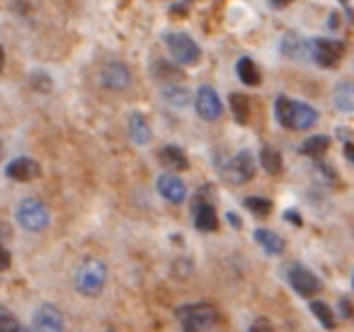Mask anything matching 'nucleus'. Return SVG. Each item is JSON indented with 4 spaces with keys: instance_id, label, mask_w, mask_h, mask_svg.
Instances as JSON below:
<instances>
[{
    "instance_id": "obj_1",
    "label": "nucleus",
    "mask_w": 354,
    "mask_h": 332,
    "mask_svg": "<svg viewBox=\"0 0 354 332\" xmlns=\"http://www.w3.org/2000/svg\"><path fill=\"white\" fill-rule=\"evenodd\" d=\"M274 117L284 129L308 131V129L315 127V122H318V109L310 107V104H306V102H299V100H291V98L279 95L274 102Z\"/></svg>"
},
{
    "instance_id": "obj_2",
    "label": "nucleus",
    "mask_w": 354,
    "mask_h": 332,
    "mask_svg": "<svg viewBox=\"0 0 354 332\" xmlns=\"http://www.w3.org/2000/svg\"><path fill=\"white\" fill-rule=\"evenodd\" d=\"M107 284V264L97 257H88L75 269V291L85 298H97Z\"/></svg>"
},
{
    "instance_id": "obj_3",
    "label": "nucleus",
    "mask_w": 354,
    "mask_h": 332,
    "mask_svg": "<svg viewBox=\"0 0 354 332\" xmlns=\"http://www.w3.org/2000/svg\"><path fill=\"white\" fill-rule=\"evenodd\" d=\"M15 219H17V223H20V228H25L27 233H41V230L49 228L51 211L41 199L27 196V199H22L20 206H17Z\"/></svg>"
},
{
    "instance_id": "obj_4",
    "label": "nucleus",
    "mask_w": 354,
    "mask_h": 332,
    "mask_svg": "<svg viewBox=\"0 0 354 332\" xmlns=\"http://www.w3.org/2000/svg\"><path fill=\"white\" fill-rule=\"evenodd\" d=\"M177 322L183 325V330H209L216 325L218 313L212 303H189V306H180L175 311Z\"/></svg>"
},
{
    "instance_id": "obj_5",
    "label": "nucleus",
    "mask_w": 354,
    "mask_h": 332,
    "mask_svg": "<svg viewBox=\"0 0 354 332\" xmlns=\"http://www.w3.org/2000/svg\"><path fill=\"white\" fill-rule=\"evenodd\" d=\"M165 46L172 61H177L180 66H197L202 61V46L185 32H167Z\"/></svg>"
},
{
    "instance_id": "obj_6",
    "label": "nucleus",
    "mask_w": 354,
    "mask_h": 332,
    "mask_svg": "<svg viewBox=\"0 0 354 332\" xmlns=\"http://www.w3.org/2000/svg\"><path fill=\"white\" fill-rule=\"evenodd\" d=\"M286 282H289L291 288L304 298L318 296V293L323 291V282L318 279V274L310 272V269L301 262H294L286 267Z\"/></svg>"
},
{
    "instance_id": "obj_7",
    "label": "nucleus",
    "mask_w": 354,
    "mask_h": 332,
    "mask_svg": "<svg viewBox=\"0 0 354 332\" xmlns=\"http://www.w3.org/2000/svg\"><path fill=\"white\" fill-rule=\"evenodd\" d=\"M255 170H257L255 156H252L250 151H241L228 160L226 167H223V180L236 187L245 185V182H250L252 177H255Z\"/></svg>"
},
{
    "instance_id": "obj_8",
    "label": "nucleus",
    "mask_w": 354,
    "mask_h": 332,
    "mask_svg": "<svg viewBox=\"0 0 354 332\" xmlns=\"http://www.w3.org/2000/svg\"><path fill=\"white\" fill-rule=\"evenodd\" d=\"M310 56L323 68H335L344 56V44L337 39H328V37H313L310 39Z\"/></svg>"
},
{
    "instance_id": "obj_9",
    "label": "nucleus",
    "mask_w": 354,
    "mask_h": 332,
    "mask_svg": "<svg viewBox=\"0 0 354 332\" xmlns=\"http://www.w3.org/2000/svg\"><path fill=\"white\" fill-rule=\"evenodd\" d=\"M194 109H197V114L204 122H216L223 114L221 98H218V93L212 85H202L197 90V95H194Z\"/></svg>"
},
{
    "instance_id": "obj_10",
    "label": "nucleus",
    "mask_w": 354,
    "mask_h": 332,
    "mask_svg": "<svg viewBox=\"0 0 354 332\" xmlns=\"http://www.w3.org/2000/svg\"><path fill=\"white\" fill-rule=\"evenodd\" d=\"M100 83L107 90H127L131 85V71L122 61H109L100 68Z\"/></svg>"
},
{
    "instance_id": "obj_11",
    "label": "nucleus",
    "mask_w": 354,
    "mask_h": 332,
    "mask_svg": "<svg viewBox=\"0 0 354 332\" xmlns=\"http://www.w3.org/2000/svg\"><path fill=\"white\" fill-rule=\"evenodd\" d=\"M156 185H158V192H160V196L165 201H170V204H183V201L187 199V185H185V180L177 175L175 170L160 175Z\"/></svg>"
},
{
    "instance_id": "obj_12",
    "label": "nucleus",
    "mask_w": 354,
    "mask_h": 332,
    "mask_svg": "<svg viewBox=\"0 0 354 332\" xmlns=\"http://www.w3.org/2000/svg\"><path fill=\"white\" fill-rule=\"evenodd\" d=\"M32 327H35V330H46V332H61L66 327V320L56 306L41 303V306H37L35 315H32Z\"/></svg>"
},
{
    "instance_id": "obj_13",
    "label": "nucleus",
    "mask_w": 354,
    "mask_h": 332,
    "mask_svg": "<svg viewBox=\"0 0 354 332\" xmlns=\"http://www.w3.org/2000/svg\"><path fill=\"white\" fill-rule=\"evenodd\" d=\"M6 175H8V180H12V182H32L41 175V167H39V163L32 160V158L20 156L8 163Z\"/></svg>"
},
{
    "instance_id": "obj_14",
    "label": "nucleus",
    "mask_w": 354,
    "mask_h": 332,
    "mask_svg": "<svg viewBox=\"0 0 354 332\" xmlns=\"http://www.w3.org/2000/svg\"><path fill=\"white\" fill-rule=\"evenodd\" d=\"M279 51L284 59L296 61V64H304V61L313 59V56H310V42H306L304 37H299V35H286L279 44Z\"/></svg>"
},
{
    "instance_id": "obj_15",
    "label": "nucleus",
    "mask_w": 354,
    "mask_h": 332,
    "mask_svg": "<svg viewBox=\"0 0 354 332\" xmlns=\"http://www.w3.org/2000/svg\"><path fill=\"white\" fill-rule=\"evenodd\" d=\"M192 216H194V225L202 233H212V230L218 228V219H216V206L209 199L199 196L197 204L192 206Z\"/></svg>"
},
{
    "instance_id": "obj_16",
    "label": "nucleus",
    "mask_w": 354,
    "mask_h": 332,
    "mask_svg": "<svg viewBox=\"0 0 354 332\" xmlns=\"http://www.w3.org/2000/svg\"><path fill=\"white\" fill-rule=\"evenodd\" d=\"M129 138H131V143H136V146H148V143L153 141V129L143 114L133 112L131 117H129Z\"/></svg>"
},
{
    "instance_id": "obj_17",
    "label": "nucleus",
    "mask_w": 354,
    "mask_h": 332,
    "mask_svg": "<svg viewBox=\"0 0 354 332\" xmlns=\"http://www.w3.org/2000/svg\"><path fill=\"white\" fill-rule=\"evenodd\" d=\"M255 240L267 255H274V257L284 255V250H286L284 238H281L279 233H274V230H270V228H257L255 230Z\"/></svg>"
},
{
    "instance_id": "obj_18",
    "label": "nucleus",
    "mask_w": 354,
    "mask_h": 332,
    "mask_svg": "<svg viewBox=\"0 0 354 332\" xmlns=\"http://www.w3.org/2000/svg\"><path fill=\"white\" fill-rule=\"evenodd\" d=\"M158 158H160V163L167 167V170L180 172V170H187V167H189L187 153H185L180 146H165V148H160Z\"/></svg>"
},
{
    "instance_id": "obj_19",
    "label": "nucleus",
    "mask_w": 354,
    "mask_h": 332,
    "mask_svg": "<svg viewBox=\"0 0 354 332\" xmlns=\"http://www.w3.org/2000/svg\"><path fill=\"white\" fill-rule=\"evenodd\" d=\"M333 102L339 112H347V114L354 112V83L352 80H342V83L335 85Z\"/></svg>"
},
{
    "instance_id": "obj_20",
    "label": "nucleus",
    "mask_w": 354,
    "mask_h": 332,
    "mask_svg": "<svg viewBox=\"0 0 354 332\" xmlns=\"http://www.w3.org/2000/svg\"><path fill=\"white\" fill-rule=\"evenodd\" d=\"M236 73H238V78H241V83L250 85V88H255V85H260V83H262V73H260V68H257L255 61L248 59V56H243V59H238V64H236Z\"/></svg>"
},
{
    "instance_id": "obj_21",
    "label": "nucleus",
    "mask_w": 354,
    "mask_h": 332,
    "mask_svg": "<svg viewBox=\"0 0 354 332\" xmlns=\"http://www.w3.org/2000/svg\"><path fill=\"white\" fill-rule=\"evenodd\" d=\"M162 100H165L170 107H177V109H183V107H187L189 102H192V93H189L187 88H183V85H165L162 88Z\"/></svg>"
},
{
    "instance_id": "obj_22",
    "label": "nucleus",
    "mask_w": 354,
    "mask_h": 332,
    "mask_svg": "<svg viewBox=\"0 0 354 332\" xmlns=\"http://www.w3.org/2000/svg\"><path fill=\"white\" fill-rule=\"evenodd\" d=\"M328 148H330V136H325V133H315V136H308L304 143H301L299 151L308 158H320V156H325Z\"/></svg>"
},
{
    "instance_id": "obj_23",
    "label": "nucleus",
    "mask_w": 354,
    "mask_h": 332,
    "mask_svg": "<svg viewBox=\"0 0 354 332\" xmlns=\"http://www.w3.org/2000/svg\"><path fill=\"white\" fill-rule=\"evenodd\" d=\"M228 104H231V112L236 117V122L248 124V119H250V98H245L243 93H231L228 95Z\"/></svg>"
},
{
    "instance_id": "obj_24",
    "label": "nucleus",
    "mask_w": 354,
    "mask_h": 332,
    "mask_svg": "<svg viewBox=\"0 0 354 332\" xmlns=\"http://www.w3.org/2000/svg\"><path fill=\"white\" fill-rule=\"evenodd\" d=\"M260 163H262V170L270 172V175H279L284 170V163H281V156L274 151L272 146H265L260 151Z\"/></svg>"
},
{
    "instance_id": "obj_25",
    "label": "nucleus",
    "mask_w": 354,
    "mask_h": 332,
    "mask_svg": "<svg viewBox=\"0 0 354 332\" xmlns=\"http://www.w3.org/2000/svg\"><path fill=\"white\" fill-rule=\"evenodd\" d=\"M177 61H165V59H158L156 66L151 68V75L156 80H177V78H183V73H180V68H177Z\"/></svg>"
},
{
    "instance_id": "obj_26",
    "label": "nucleus",
    "mask_w": 354,
    "mask_h": 332,
    "mask_svg": "<svg viewBox=\"0 0 354 332\" xmlns=\"http://www.w3.org/2000/svg\"><path fill=\"white\" fill-rule=\"evenodd\" d=\"M310 313H313V315L318 317L320 325H323V327H328V330H333V327H335V315H333V311H330L328 303H323V301H310Z\"/></svg>"
},
{
    "instance_id": "obj_27",
    "label": "nucleus",
    "mask_w": 354,
    "mask_h": 332,
    "mask_svg": "<svg viewBox=\"0 0 354 332\" xmlns=\"http://www.w3.org/2000/svg\"><path fill=\"white\" fill-rule=\"evenodd\" d=\"M243 204H245V209H250L255 216H270V211H272V201L265 199V196H248Z\"/></svg>"
},
{
    "instance_id": "obj_28",
    "label": "nucleus",
    "mask_w": 354,
    "mask_h": 332,
    "mask_svg": "<svg viewBox=\"0 0 354 332\" xmlns=\"http://www.w3.org/2000/svg\"><path fill=\"white\" fill-rule=\"evenodd\" d=\"M0 330H6V332H15V330H22L20 320H17V317L12 315V313L8 311L6 306H0Z\"/></svg>"
},
{
    "instance_id": "obj_29",
    "label": "nucleus",
    "mask_w": 354,
    "mask_h": 332,
    "mask_svg": "<svg viewBox=\"0 0 354 332\" xmlns=\"http://www.w3.org/2000/svg\"><path fill=\"white\" fill-rule=\"evenodd\" d=\"M32 83H35V88L41 90V93H49V90H51V80H49V75H46V73H35V75H32Z\"/></svg>"
},
{
    "instance_id": "obj_30",
    "label": "nucleus",
    "mask_w": 354,
    "mask_h": 332,
    "mask_svg": "<svg viewBox=\"0 0 354 332\" xmlns=\"http://www.w3.org/2000/svg\"><path fill=\"white\" fill-rule=\"evenodd\" d=\"M339 308H342V315H344V317H349V315L354 313V311H352V308H354V306H352V301H347V298H339Z\"/></svg>"
},
{
    "instance_id": "obj_31",
    "label": "nucleus",
    "mask_w": 354,
    "mask_h": 332,
    "mask_svg": "<svg viewBox=\"0 0 354 332\" xmlns=\"http://www.w3.org/2000/svg\"><path fill=\"white\" fill-rule=\"evenodd\" d=\"M294 0H270V6L272 8H277V10H281V8H286V6H291Z\"/></svg>"
},
{
    "instance_id": "obj_32",
    "label": "nucleus",
    "mask_w": 354,
    "mask_h": 332,
    "mask_svg": "<svg viewBox=\"0 0 354 332\" xmlns=\"http://www.w3.org/2000/svg\"><path fill=\"white\" fill-rule=\"evenodd\" d=\"M296 214H299V211H286V216H284V219L289 221V223L301 225V219H299V216H296Z\"/></svg>"
},
{
    "instance_id": "obj_33",
    "label": "nucleus",
    "mask_w": 354,
    "mask_h": 332,
    "mask_svg": "<svg viewBox=\"0 0 354 332\" xmlns=\"http://www.w3.org/2000/svg\"><path fill=\"white\" fill-rule=\"evenodd\" d=\"M344 156H347V160L354 165V143H347V146H344Z\"/></svg>"
},
{
    "instance_id": "obj_34",
    "label": "nucleus",
    "mask_w": 354,
    "mask_h": 332,
    "mask_svg": "<svg viewBox=\"0 0 354 332\" xmlns=\"http://www.w3.org/2000/svg\"><path fill=\"white\" fill-rule=\"evenodd\" d=\"M3 269H10V250L3 248Z\"/></svg>"
},
{
    "instance_id": "obj_35",
    "label": "nucleus",
    "mask_w": 354,
    "mask_h": 332,
    "mask_svg": "<svg viewBox=\"0 0 354 332\" xmlns=\"http://www.w3.org/2000/svg\"><path fill=\"white\" fill-rule=\"evenodd\" d=\"M228 221H231V225H236V228H241V225H243V221L238 219V216L233 214V211H231V214H228Z\"/></svg>"
},
{
    "instance_id": "obj_36",
    "label": "nucleus",
    "mask_w": 354,
    "mask_h": 332,
    "mask_svg": "<svg viewBox=\"0 0 354 332\" xmlns=\"http://www.w3.org/2000/svg\"><path fill=\"white\" fill-rule=\"evenodd\" d=\"M257 327H272V325H270V322H267V320H257V322H252L250 330H257Z\"/></svg>"
},
{
    "instance_id": "obj_37",
    "label": "nucleus",
    "mask_w": 354,
    "mask_h": 332,
    "mask_svg": "<svg viewBox=\"0 0 354 332\" xmlns=\"http://www.w3.org/2000/svg\"><path fill=\"white\" fill-rule=\"evenodd\" d=\"M328 27H337V15H335V12L328 17Z\"/></svg>"
},
{
    "instance_id": "obj_38",
    "label": "nucleus",
    "mask_w": 354,
    "mask_h": 332,
    "mask_svg": "<svg viewBox=\"0 0 354 332\" xmlns=\"http://www.w3.org/2000/svg\"><path fill=\"white\" fill-rule=\"evenodd\" d=\"M339 3H342V6H349V0H339Z\"/></svg>"
},
{
    "instance_id": "obj_39",
    "label": "nucleus",
    "mask_w": 354,
    "mask_h": 332,
    "mask_svg": "<svg viewBox=\"0 0 354 332\" xmlns=\"http://www.w3.org/2000/svg\"><path fill=\"white\" fill-rule=\"evenodd\" d=\"M352 286H354V272H352Z\"/></svg>"
}]
</instances>
